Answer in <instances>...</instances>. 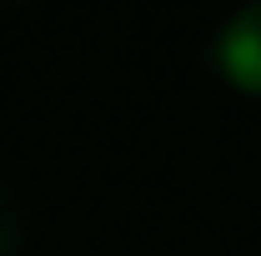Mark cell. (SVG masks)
Listing matches in <instances>:
<instances>
[{
    "mask_svg": "<svg viewBox=\"0 0 261 256\" xmlns=\"http://www.w3.org/2000/svg\"><path fill=\"white\" fill-rule=\"evenodd\" d=\"M211 61L241 91H261V0H246L226 15V25L211 40Z\"/></svg>",
    "mask_w": 261,
    "mask_h": 256,
    "instance_id": "cell-1",
    "label": "cell"
},
{
    "mask_svg": "<svg viewBox=\"0 0 261 256\" xmlns=\"http://www.w3.org/2000/svg\"><path fill=\"white\" fill-rule=\"evenodd\" d=\"M20 246V206H15V191L0 181V256H10Z\"/></svg>",
    "mask_w": 261,
    "mask_h": 256,
    "instance_id": "cell-2",
    "label": "cell"
}]
</instances>
